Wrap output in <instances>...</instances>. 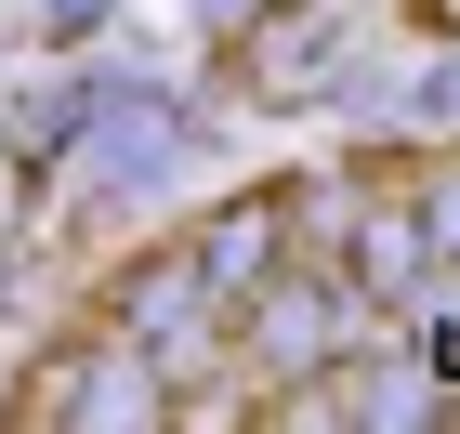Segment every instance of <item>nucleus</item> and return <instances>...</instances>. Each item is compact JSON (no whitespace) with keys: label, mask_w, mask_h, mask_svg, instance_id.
Segmentation results:
<instances>
[{"label":"nucleus","mask_w":460,"mask_h":434,"mask_svg":"<svg viewBox=\"0 0 460 434\" xmlns=\"http://www.w3.org/2000/svg\"><path fill=\"white\" fill-rule=\"evenodd\" d=\"M263 289H277V277H263ZM342 316H355V303H342V277H316V289H277L250 342H263L277 368H303V356H329V342H342Z\"/></svg>","instance_id":"1"},{"label":"nucleus","mask_w":460,"mask_h":434,"mask_svg":"<svg viewBox=\"0 0 460 434\" xmlns=\"http://www.w3.org/2000/svg\"><path fill=\"white\" fill-rule=\"evenodd\" d=\"M198 289H211V277L145 263V289H132V342H184V329H198Z\"/></svg>","instance_id":"2"},{"label":"nucleus","mask_w":460,"mask_h":434,"mask_svg":"<svg viewBox=\"0 0 460 434\" xmlns=\"http://www.w3.org/2000/svg\"><path fill=\"white\" fill-rule=\"evenodd\" d=\"M342 224H355V211H342ZM355 263H368V289H408L421 237H408V224H355Z\"/></svg>","instance_id":"3"},{"label":"nucleus","mask_w":460,"mask_h":434,"mask_svg":"<svg viewBox=\"0 0 460 434\" xmlns=\"http://www.w3.org/2000/svg\"><path fill=\"white\" fill-rule=\"evenodd\" d=\"M421 237H434V251H460V172L421 184Z\"/></svg>","instance_id":"4"}]
</instances>
